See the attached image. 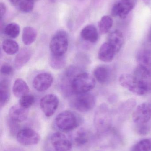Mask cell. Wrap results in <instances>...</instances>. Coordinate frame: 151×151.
Returning <instances> with one entry per match:
<instances>
[{
  "label": "cell",
  "mask_w": 151,
  "mask_h": 151,
  "mask_svg": "<svg viewBox=\"0 0 151 151\" xmlns=\"http://www.w3.org/2000/svg\"><path fill=\"white\" fill-rule=\"evenodd\" d=\"M12 92L16 97L21 98L29 93V87L24 80L18 78L14 82Z\"/></svg>",
  "instance_id": "20"
},
{
  "label": "cell",
  "mask_w": 151,
  "mask_h": 151,
  "mask_svg": "<svg viewBox=\"0 0 151 151\" xmlns=\"http://www.w3.org/2000/svg\"><path fill=\"white\" fill-rule=\"evenodd\" d=\"M89 140V134L86 129L82 128L78 130L74 138V144L79 147L86 145Z\"/></svg>",
  "instance_id": "26"
},
{
  "label": "cell",
  "mask_w": 151,
  "mask_h": 151,
  "mask_svg": "<svg viewBox=\"0 0 151 151\" xmlns=\"http://www.w3.org/2000/svg\"><path fill=\"white\" fill-rule=\"evenodd\" d=\"M28 115V109L22 107L19 104L13 106L10 108L8 120L19 124L26 120Z\"/></svg>",
  "instance_id": "13"
},
{
  "label": "cell",
  "mask_w": 151,
  "mask_h": 151,
  "mask_svg": "<svg viewBox=\"0 0 151 151\" xmlns=\"http://www.w3.org/2000/svg\"></svg>",
  "instance_id": "39"
},
{
  "label": "cell",
  "mask_w": 151,
  "mask_h": 151,
  "mask_svg": "<svg viewBox=\"0 0 151 151\" xmlns=\"http://www.w3.org/2000/svg\"><path fill=\"white\" fill-rule=\"evenodd\" d=\"M138 131V134L141 135L147 134L150 131V128L148 126L145 125V124H141L139 125Z\"/></svg>",
  "instance_id": "33"
},
{
  "label": "cell",
  "mask_w": 151,
  "mask_h": 151,
  "mask_svg": "<svg viewBox=\"0 0 151 151\" xmlns=\"http://www.w3.org/2000/svg\"><path fill=\"white\" fill-rule=\"evenodd\" d=\"M132 151H151V142L149 139L141 140L134 145Z\"/></svg>",
  "instance_id": "29"
},
{
  "label": "cell",
  "mask_w": 151,
  "mask_h": 151,
  "mask_svg": "<svg viewBox=\"0 0 151 151\" xmlns=\"http://www.w3.org/2000/svg\"><path fill=\"white\" fill-rule=\"evenodd\" d=\"M37 35V32L34 28L30 26L26 27L22 32V41L25 45H31L36 40Z\"/></svg>",
  "instance_id": "23"
},
{
  "label": "cell",
  "mask_w": 151,
  "mask_h": 151,
  "mask_svg": "<svg viewBox=\"0 0 151 151\" xmlns=\"http://www.w3.org/2000/svg\"><path fill=\"white\" fill-rule=\"evenodd\" d=\"M82 122L80 116L70 111H65L58 114L55 119L56 127L64 132L72 131L79 127Z\"/></svg>",
  "instance_id": "1"
},
{
  "label": "cell",
  "mask_w": 151,
  "mask_h": 151,
  "mask_svg": "<svg viewBox=\"0 0 151 151\" xmlns=\"http://www.w3.org/2000/svg\"><path fill=\"white\" fill-rule=\"evenodd\" d=\"M35 102V98L32 95H25L20 98L19 100V104L24 108L28 109L33 105Z\"/></svg>",
  "instance_id": "30"
},
{
  "label": "cell",
  "mask_w": 151,
  "mask_h": 151,
  "mask_svg": "<svg viewBox=\"0 0 151 151\" xmlns=\"http://www.w3.org/2000/svg\"><path fill=\"white\" fill-rule=\"evenodd\" d=\"M1 74L4 76L12 75L13 73V68L8 63H4L1 67Z\"/></svg>",
  "instance_id": "32"
},
{
  "label": "cell",
  "mask_w": 151,
  "mask_h": 151,
  "mask_svg": "<svg viewBox=\"0 0 151 151\" xmlns=\"http://www.w3.org/2000/svg\"><path fill=\"white\" fill-rule=\"evenodd\" d=\"M69 46L68 35L64 30L57 32L51 38L49 47L51 54L56 55H65Z\"/></svg>",
  "instance_id": "4"
},
{
  "label": "cell",
  "mask_w": 151,
  "mask_h": 151,
  "mask_svg": "<svg viewBox=\"0 0 151 151\" xmlns=\"http://www.w3.org/2000/svg\"><path fill=\"white\" fill-rule=\"evenodd\" d=\"M107 42L114 48L117 54L119 52L124 43L123 34L119 30H115L108 35Z\"/></svg>",
  "instance_id": "16"
},
{
  "label": "cell",
  "mask_w": 151,
  "mask_h": 151,
  "mask_svg": "<svg viewBox=\"0 0 151 151\" xmlns=\"http://www.w3.org/2000/svg\"><path fill=\"white\" fill-rule=\"evenodd\" d=\"M119 81L123 88L135 95L143 96L149 92L145 86L133 74H121Z\"/></svg>",
  "instance_id": "5"
},
{
  "label": "cell",
  "mask_w": 151,
  "mask_h": 151,
  "mask_svg": "<svg viewBox=\"0 0 151 151\" xmlns=\"http://www.w3.org/2000/svg\"><path fill=\"white\" fill-rule=\"evenodd\" d=\"M66 59L65 55L58 56L51 54L49 58L51 67L55 70H60L65 66Z\"/></svg>",
  "instance_id": "25"
},
{
  "label": "cell",
  "mask_w": 151,
  "mask_h": 151,
  "mask_svg": "<svg viewBox=\"0 0 151 151\" xmlns=\"http://www.w3.org/2000/svg\"><path fill=\"white\" fill-rule=\"evenodd\" d=\"M16 136L17 142L24 146L35 145L40 139L39 134L30 128L20 129Z\"/></svg>",
  "instance_id": "7"
},
{
  "label": "cell",
  "mask_w": 151,
  "mask_h": 151,
  "mask_svg": "<svg viewBox=\"0 0 151 151\" xmlns=\"http://www.w3.org/2000/svg\"><path fill=\"white\" fill-rule=\"evenodd\" d=\"M32 1H36V0H32Z\"/></svg>",
  "instance_id": "38"
},
{
  "label": "cell",
  "mask_w": 151,
  "mask_h": 151,
  "mask_svg": "<svg viewBox=\"0 0 151 151\" xmlns=\"http://www.w3.org/2000/svg\"><path fill=\"white\" fill-rule=\"evenodd\" d=\"M138 65L151 70V51L148 49L140 50L137 55Z\"/></svg>",
  "instance_id": "21"
},
{
  "label": "cell",
  "mask_w": 151,
  "mask_h": 151,
  "mask_svg": "<svg viewBox=\"0 0 151 151\" xmlns=\"http://www.w3.org/2000/svg\"><path fill=\"white\" fill-rule=\"evenodd\" d=\"M134 76L144 86L148 92L151 91V70L138 65L134 71Z\"/></svg>",
  "instance_id": "14"
},
{
  "label": "cell",
  "mask_w": 151,
  "mask_h": 151,
  "mask_svg": "<svg viewBox=\"0 0 151 151\" xmlns=\"http://www.w3.org/2000/svg\"><path fill=\"white\" fill-rule=\"evenodd\" d=\"M0 95H1V107L4 106L9 102L10 96L9 82L8 80L3 79L0 83Z\"/></svg>",
  "instance_id": "22"
},
{
  "label": "cell",
  "mask_w": 151,
  "mask_h": 151,
  "mask_svg": "<svg viewBox=\"0 0 151 151\" xmlns=\"http://www.w3.org/2000/svg\"><path fill=\"white\" fill-rule=\"evenodd\" d=\"M95 80L89 73L81 72L74 77L71 82V90L76 94L88 93L95 86Z\"/></svg>",
  "instance_id": "2"
},
{
  "label": "cell",
  "mask_w": 151,
  "mask_h": 151,
  "mask_svg": "<svg viewBox=\"0 0 151 151\" xmlns=\"http://www.w3.org/2000/svg\"><path fill=\"white\" fill-rule=\"evenodd\" d=\"M59 103L57 96L55 94H48L41 99L40 107L46 117H50L56 113Z\"/></svg>",
  "instance_id": "9"
},
{
  "label": "cell",
  "mask_w": 151,
  "mask_h": 151,
  "mask_svg": "<svg viewBox=\"0 0 151 151\" xmlns=\"http://www.w3.org/2000/svg\"><path fill=\"white\" fill-rule=\"evenodd\" d=\"M4 33L6 36L10 38L15 39L19 35L20 27L16 23H10L4 27Z\"/></svg>",
  "instance_id": "28"
},
{
  "label": "cell",
  "mask_w": 151,
  "mask_h": 151,
  "mask_svg": "<svg viewBox=\"0 0 151 151\" xmlns=\"http://www.w3.org/2000/svg\"><path fill=\"white\" fill-rule=\"evenodd\" d=\"M10 2L13 5H18L22 0H9Z\"/></svg>",
  "instance_id": "35"
},
{
  "label": "cell",
  "mask_w": 151,
  "mask_h": 151,
  "mask_svg": "<svg viewBox=\"0 0 151 151\" xmlns=\"http://www.w3.org/2000/svg\"><path fill=\"white\" fill-rule=\"evenodd\" d=\"M81 38L84 40L90 43H96L99 38L96 27L93 25H88L82 30L80 33Z\"/></svg>",
  "instance_id": "17"
},
{
  "label": "cell",
  "mask_w": 151,
  "mask_h": 151,
  "mask_svg": "<svg viewBox=\"0 0 151 151\" xmlns=\"http://www.w3.org/2000/svg\"><path fill=\"white\" fill-rule=\"evenodd\" d=\"M111 117L110 109L105 104H102L97 108L95 116L94 123L98 132L103 133L110 128Z\"/></svg>",
  "instance_id": "3"
},
{
  "label": "cell",
  "mask_w": 151,
  "mask_h": 151,
  "mask_svg": "<svg viewBox=\"0 0 151 151\" xmlns=\"http://www.w3.org/2000/svg\"><path fill=\"white\" fill-rule=\"evenodd\" d=\"M113 24V20L111 17L108 15L104 16L98 22V28L101 33H107L111 30Z\"/></svg>",
  "instance_id": "27"
},
{
  "label": "cell",
  "mask_w": 151,
  "mask_h": 151,
  "mask_svg": "<svg viewBox=\"0 0 151 151\" xmlns=\"http://www.w3.org/2000/svg\"><path fill=\"white\" fill-rule=\"evenodd\" d=\"M34 2L32 0H22L18 5L21 11L25 13H29L33 9Z\"/></svg>",
  "instance_id": "31"
},
{
  "label": "cell",
  "mask_w": 151,
  "mask_h": 151,
  "mask_svg": "<svg viewBox=\"0 0 151 151\" xmlns=\"http://www.w3.org/2000/svg\"><path fill=\"white\" fill-rule=\"evenodd\" d=\"M134 5L133 0H120L113 7L112 14L114 17L125 18L133 10Z\"/></svg>",
  "instance_id": "12"
},
{
  "label": "cell",
  "mask_w": 151,
  "mask_h": 151,
  "mask_svg": "<svg viewBox=\"0 0 151 151\" xmlns=\"http://www.w3.org/2000/svg\"><path fill=\"white\" fill-rule=\"evenodd\" d=\"M132 117L136 124H146L151 119V103L144 102L140 104L136 108Z\"/></svg>",
  "instance_id": "10"
},
{
  "label": "cell",
  "mask_w": 151,
  "mask_h": 151,
  "mask_svg": "<svg viewBox=\"0 0 151 151\" xmlns=\"http://www.w3.org/2000/svg\"><path fill=\"white\" fill-rule=\"evenodd\" d=\"M50 143L54 151H72V143L67 136L61 132L51 135Z\"/></svg>",
  "instance_id": "8"
},
{
  "label": "cell",
  "mask_w": 151,
  "mask_h": 151,
  "mask_svg": "<svg viewBox=\"0 0 151 151\" xmlns=\"http://www.w3.org/2000/svg\"><path fill=\"white\" fill-rule=\"evenodd\" d=\"M53 78L48 73H43L36 76L34 78L33 85L35 89L39 92L48 90L52 85Z\"/></svg>",
  "instance_id": "11"
},
{
  "label": "cell",
  "mask_w": 151,
  "mask_h": 151,
  "mask_svg": "<svg viewBox=\"0 0 151 151\" xmlns=\"http://www.w3.org/2000/svg\"><path fill=\"white\" fill-rule=\"evenodd\" d=\"M117 54L115 50L107 41L103 43L98 52V58L100 61L109 63L113 61Z\"/></svg>",
  "instance_id": "15"
},
{
  "label": "cell",
  "mask_w": 151,
  "mask_h": 151,
  "mask_svg": "<svg viewBox=\"0 0 151 151\" xmlns=\"http://www.w3.org/2000/svg\"><path fill=\"white\" fill-rule=\"evenodd\" d=\"M95 96L90 93L77 94L72 101L73 107L80 112H87L91 111L95 105Z\"/></svg>",
  "instance_id": "6"
},
{
  "label": "cell",
  "mask_w": 151,
  "mask_h": 151,
  "mask_svg": "<svg viewBox=\"0 0 151 151\" xmlns=\"http://www.w3.org/2000/svg\"><path fill=\"white\" fill-rule=\"evenodd\" d=\"M6 6L4 3H1L0 4V17L1 20H2V19L4 17V15L6 12Z\"/></svg>",
  "instance_id": "34"
},
{
  "label": "cell",
  "mask_w": 151,
  "mask_h": 151,
  "mask_svg": "<svg viewBox=\"0 0 151 151\" xmlns=\"http://www.w3.org/2000/svg\"><path fill=\"white\" fill-rule=\"evenodd\" d=\"M32 56V52L29 49L24 48L19 51L14 60V65L17 69L24 67L30 60Z\"/></svg>",
  "instance_id": "18"
},
{
  "label": "cell",
  "mask_w": 151,
  "mask_h": 151,
  "mask_svg": "<svg viewBox=\"0 0 151 151\" xmlns=\"http://www.w3.org/2000/svg\"><path fill=\"white\" fill-rule=\"evenodd\" d=\"M93 74L96 80L102 84L107 83L111 76L110 69L105 65H99L96 67Z\"/></svg>",
  "instance_id": "19"
},
{
  "label": "cell",
  "mask_w": 151,
  "mask_h": 151,
  "mask_svg": "<svg viewBox=\"0 0 151 151\" xmlns=\"http://www.w3.org/2000/svg\"><path fill=\"white\" fill-rule=\"evenodd\" d=\"M9 151H24L22 150L21 149H19V148H12V149H11Z\"/></svg>",
  "instance_id": "37"
},
{
  "label": "cell",
  "mask_w": 151,
  "mask_h": 151,
  "mask_svg": "<svg viewBox=\"0 0 151 151\" xmlns=\"http://www.w3.org/2000/svg\"><path fill=\"white\" fill-rule=\"evenodd\" d=\"M148 41L151 43V27L150 28L149 33H148Z\"/></svg>",
  "instance_id": "36"
},
{
  "label": "cell",
  "mask_w": 151,
  "mask_h": 151,
  "mask_svg": "<svg viewBox=\"0 0 151 151\" xmlns=\"http://www.w3.org/2000/svg\"><path fill=\"white\" fill-rule=\"evenodd\" d=\"M3 50L6 54L13 55L17 54L19 50V46L17 42L11 39H6L2 43Z\"/></svg>",
  "instance_id": "24"
}]
</instances>
